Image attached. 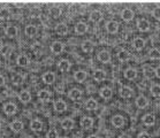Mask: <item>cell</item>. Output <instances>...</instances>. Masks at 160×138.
<instances>
[{
  "label": "cell",
  "instance_id": "17",
  "mask_svg": "<svg viewBox=\"0 0 160 138\" xmlns=\"http://www.w3.org/2000/svg\"><path fill=\"white\" fill-rule=\"evenodd\" d=\"M148 99L144 97V96H140V97L136 99V105L138 106L140 108H144L148 106Z\"/></svg>",
  "mask_w": 160,
  "mask_h": 138
},
{
  "label": "cell",
  "instance_id": "40",
  "mask_svg": "<svg viewBox=\"0 0 160 138\" xmlns=\"http://www.w3.org/2000/svg\"><path fill=\"white\" fill-rule=\"evenodd\" d=\"M149 55L151 59H160V51H158L157 49H153L150 51Z\"/></svg>",
  "mask_w": 160,
  "mask_h": 138
},
{
  "label": "cell",
  "instance_id": "29",
  "mask_svg": "<svg viewBox=\"0 0 160 138\" xmlns=\"http://www.w3.org/2000/svg\"><path fill=\"white\" fill-rule=\"evenodd\" d=\"M36 32H37V28H36L35 25H27V28H25V33H27V36L32 37L36 35Z\"/></svg>",
  "mask_w": 160,
  "mask_h": 138
},
{
  "label": "cell",
  "instance_id": "16",
  "mask_svg": "<svg viewBox=\"0 0 160 138\" xmlns=\"http://www.w3.org/2000/svg\"><path fill=\"white\" fill-rule=\"evenodd\" d=\"M92 124H93V120L91 118H83L82 120H81V126H82L84 129L91 128Z\"/></svg>",
  "mask_w": 160,
  "mask_h": 138
},
{
  "label": "cell",
  "instance_id": "30",
  "mask_svg": "<svg viewBox=\"0 0 160 138\" xmlns=\"http://www.w3.org/2000/svg\"><path fill=\"white\" fill-rule=\"evenodd\" d=\"M85 107L88 108V110H93L98 107V104H97V101H96L94 99H89V100L85 102Z\"/></svg>",
  "mask_w": 160,
  "mask_h": 138
},
{
  "label": "cell",
  "instance_id": "1",
  "mask_svg": "<svg viewBox=\"0 0 160 138\" xmlns=\"http://www.w3.org/2000/svg\"><path fill=\"white\" fill-rule=\"evenodd\" d=\"M4 110L6 114L13 115V114H15V112H16V105L13 104V102H8V104H6L4 106Z\"/></svg>",
  "mask_w": 160,
  "mask_h": 138
},
{
  "label": "cell",
  "instance_id": "41",
  "mask_svg": "<svg viewBox=\"0 0 160 138\" xmlns=\"http://www.w3.org/2000/svg\"><path fill=\"white\" fill-rule=\"evenodd\" d=\"M47 138H58L59 137V134H58V131L57 130H50L49 132H47V136H46Z\"/></svg>",
  "mask_w": 160,
  "mask_h": 138
},
{
  "label": "cell",
  "instance_id": "37",
  "mask_svg": "<svg viewBox=\"0 0 160 138\" xmlns=\"http://www.w3.org/2000/svg\"><path fill=\"white\" fill-rule=\"evenodd\" d=\"M22 82H23V76L21 74H14V76H13V83L19 85Z\"/></svg>",
  "mask_w": 160,
  "mask_h": 138
},
{
  "label": "cell",
  "instance_id": "4",
  "mask_svg": "<svg viewBox=\"0 0 160 138\" xmlns=\"http://www.w3.org/2000/svg\"><path fill=\"white\" fill-rule=\"evenodd\" d=\"M38 98H39V100L41 101H49L50 98H51V92L47 91V90H41L39 92H38Z\"/></svg>",
  "mask_w": 160,
  "mask_h": 138
},
{
  "label": "cell",
  "instance_id": "27",
  "mask_svg": "<svg viewBox=\"0 0 160 138\" xmlns=\"http://www.w3.org/2000/svg\"><path fill=\"white\" fill-rule=\"evenodd\" d=\"M154 116L152 115V114H146L145 116L143 118V122L144 124H146V126H152V124H154Z\"/></svg>",
  "mask_w": 160,
  "mask_h": 138
},
{
  "label": "cell",
  "instance_id": "22",
  "mask_svg": "<svg viewBox=\"0 0 160 138\" xmlns=\"http://www.w3.org/2000/svg\"><path fill=\"white\" fill-rule=\"evenodd\" d=\"M143 73L144 75H145V77H148V78H152L156 76V70L153 68H151V67H145V68L143 69Z\"/></svg>",
  "mask_w": 160,
  "mask_h": 138
},
{
  "label": "cell",
  "instance_id": "6",
  "mask_svg": "<svg viewBox=\"0 0 160 138\" xmlns=\"http://www.w3.org/2000/svg\"><path fill=\"white\" fill-rule=\"evenodd\" d=\"M118 28H119L118 22H115V21H110V22H107L106 29L108 32H111V33L116 32V31H118Z\"/></svg>",
  "mask_w": 160,
  "mask_h": 138
},
{
  "label": "cell",
  "instance_id": "13",
  "mask_svg": "<svg viewBox=\"0 0 160 138\" xmlns=\"http://www.w3.org/2000/svg\"><path fill=\"white\" fill-rule=\"evenodd\" d=\"M132 94V91L130 88H128V86H122L121 90H120V96L122 98H130Z\"/></svg>",
  "mask_w": 160,
  "mask_h": 138
},
{
  "label": "cell",
  "instance_id": "26",
  "mask_svg": "<svg viewBox=\"0 0 160 138\" xmlns=\"http://www.w3.org/2000/svg\"><path fill=\"white\" fill-rule=\"evenodd\" d=\"M70 68V63L68 60H61L60 62H59V69L60 70H62V71H68Z\"/></svg>",
  "mask_w": 160,
  "mask_h": 138
},
{
  "label": "cell",
  "instance_id": "28",
  "mask_svg": "<svg viewBox=\"0 0 160 138\" xmlns=\"http://www.w3.org/2000/svg\"><path fill=\"white\" fill-rule=\"evenodd\" d=\"M74 77L77 82H83L86 78V73L85 71H83V70H78V71L75 73Z\"/></svg>",
  "mask_w": 160,
  "mask_h": 138
},
{
  "label": "cell",
  "instance_id": "47",
  "mask_svg": "<svg viewBox=\"0 0 160 138\" xmlns=\"http://www.w3.org/2000/svg\"><path fill=\"white\" fill-rule=\"evenodd\" d=\"M119 138H130V137H129V136H128V135L123 134V135H121V136H120Z\"/></svg>",
  "mask_w": 160,
  "mask_h": 138
},
{
  "label": "cell",
  "instance_id": "11",
  "mask_svg": "<svg viewBox=\"0 0 160 138\" xmlns=\"http://www.w3.org/2000/svg\"><path fill=\"white\" fill-rule=\"evenodd\" d=\"M112 123H113V126L114 127L120 128V127L123 126V123H124V119H123L121 115H115V116H113V119H112Z\"/></svg>",
  "mask_w": 160,
  "mask_h": 138
},
{
  "label": "cell",
  "instance_id": "3",
  "mask_svg": "<svg viewBox=\"0 0 160 138\" xmlns=\"http://www.w3.org/2000/svg\"><path fill=\"white\" fill-rule=\"evenodd\" d=\"M70 99H73V100H78V99H81L82 98V91L78 89H73L69 91V93H68Z\"/></svg>",
  "mask_w": 160,
  "mask_h": 138
},
{
  "label": "cell",
  "instance_id": "9",
  "mask_svg": "<svg viewBox=\"0 0 160 138\" xmlns=\"http://www.w3.org/2000/svg\"><path fill=\"white\" fill-rule=\"evenodd\" d=\"M51 50H52L53 53L59 54V53H61L62 51H63V45H62V43H60V41H54L53 44L51 45Z\"/></svg>",
  "mask_w": 160,
  "mask_h": 138
},
{
  "label": "cell",
  "instance_id": "8",
  "mask_svg": "<svg viewBox=\"0 0 160 138\" xmlns=\"http://www.w3.org/2000/svg\"><path fill=\"white\" fill-rule=\"evenodd\" d=\"M137 27L140 29L141 31H148L149 29H150V23L148 22V20H145V19H142L137 22Z\"/></svg>",
  "mask_w": 160,
  "mask_h": 138
},
{
  "label": "cell",
  "instance_id": "42",
  "mask_svg": "<svg viewBox=\"0 0 160 138\" xmlns=\"http://www.w3.org/2000/svg\"><path fill=\"white\" fill-rule=\"evenodd\" d=\"M11 51H12V47H11V46H8V45H4V46L1 47V53H2L4 55L8 54Z\"/></svg>",
  "mask_w": 160,
  "mask_h": 138
},
{
  "label": "cell",
  "instance_id": "34",
  "mask_svg": "<svg viewBox=\"0 0 160 138\" xmlns=\"http://www.w3.org/2000/svg\"><path fill=\"white\" fill-rule=\"evenodd\" d=\"M92 49H93V44H92L90 41H83L82 50L84 51V52H91V51H92Z\"/></svg>",
  "mask_w": 160,
  "mask_h": 138
},
{
  "label": "cell",
  "instance_id": "21",
  "mask_svg": "<svg viewBox=\"0 0 160 138\" xmlns=\"http://www.w3.org/2000/svg\"><path fill=\"white\" fill-rule=\"evenodd\" d=\"M29 58L27 55H20V57L17 58V65L21 66V67H25V66L29 65Z\"/></svg>",
  "mask_w": 160,
  "mask_h": 138
},
{
  "label": "cell",
  "instance_id": "48",
  "mask_svg": "<svg viewBox=\"0 0 160 138\" xmlns=\"http://www.w3.org/2000/svg\"><path fill=\"white\" fill-rule=\"evenodd\" d=\"M88 138H98V137H97V136H89Z\"/></svg>",
  "mask_w": 160,
  "mask_h": 138
},
{
  "label": "cell",
  "instance_id": "39",
  "mask_svg": "<svg viewBox=\"0 0 160 138\" xmlns=\"http://www.w3.org/2000/svg\"><path fill=\"white\" fill-rule=\"evenodd\" d=\"M50 14H51L52 17H58L61 14V11H60L59 7H52V8L50 9Z\"/></svg>",
  "mask_w": 160,
  "mask_h": 138
},
{
  "label": "cell",
  "instance_id": "32",
  "mask_svg": "<svg viewBox=\"0 0 160 138\" xmlns=\"http://www.w3.org/2000/svg\"><path fill=\"white\" fill-rule=\"evenodd\" d=\"M132 44H134V47L136 50H142L144 47V45H145V41L142 38H136Z\"/></svg>",
  "mask_w": 160,
  "mask_h": 138
},
{
  "label": "cell",
  "instance_id": "23",
  "mask_svg": "<svg viewBox=\"0 0 160 138\" xmlns=\"http://www.w3.org/2000/svg\"><path fill=\"white\" fill-rule=\"evenodd\" d=\"M61 127L63 129L69 130L74 127V122H73V120H70V119H65V120H62L61 122Z\"/></svg>",
  "mask_w": 160,
  "mask_h": 138
},
{
  "label": "cell",
  "instance_id": "43",
  "mask_svg": "<svg viewBox=\"0 0 160 138\" xmlns=\"http://www.w3.org/2000/svg\"><path fill=\"white\" fill-rule=\"evenodd\" d=\"M152 15H153V17H154V19H157V20H160V7H157V8L153 9Z\"/></svg>",
  "mask_w": 160,
  "mask_h": 138
},
{
  "label": "cell",
  "instance_id": "33",
  "mask_svg": "<svg viewBox=\"0 0 160 138\" xmlns=\"http://www.w3.org/2000/svg\"><path fill=\"white\" fill-rule=\"evenodd\" d=\"M100 96L105 99H108V98L112 97V90L110 88H103L100 90Z\"/></svg>",
  "mask_w": 160,
  "mask_h": 138
},
{
  "label": "cell",
  "instance_id": "44",
  "mask_svg": "<svg viewBox=\"0 0 160 138\" xmlns=\"http://www.w3.org/2000/svg\"><path fill=\"white\" fill-rule=\"evenodd\" d=\"M138 138H150V135H149L148 132H141V134L138 135Z\"/></svg>",
  "mask_w": 160,
  "mask_h": 138
},
{
  "label": "cell",
  "instance_id": "14",
  "mask_svg": "<svg viewBox=\"0 0 160 138\" xmlns=\"http://www.w3.org/2000/svg\"><path fill=\"white\" fill-rule=\"evenodd\" d=\"M105 77H106V74L102 69H97L93 73V78L96 81H103V80H105Z\"/></svg>",
  "mask_w": 160,
  "mask_h": 138
},
{
  "label": "cell",
  "instance_id": "10",
  "mask_svg": "<svg viewBox=\"0 0 160 138\" xmlns=\"http://www.w3.org/2000/svg\"><path fill=\"white\" fill-rule=\"evenodd\" d=\"M98 59L102 62H104V63H107V62H110V60H111V55H110V53L107 52V51H102V52L98 53Z\"/></svg>",
  "mask_w": 160,
  "mask_h": 138
},
{
  "label": "cell",
  "instance_id": "7",
  "mask_svg": "<svg viewBox=\"0 0 160 138\" xmlns=\"http://www.w3.org/2000/svg\"><path fill=\"white\" fill-rule=\"evenodd\" d=\"M30 128L33 130V131H41L43 129V123H41V120H37V119H35L31 121L30 123Z\"/></svg>",
  "mask_w": 160,
  "mask_h": 138
},
{
  "label": "cell",
  "instance_id": "45",
  "mask_svg": "<svg viewBox=\"0 0 160 138\" xmlns=\"http://www.w3.org/2000/svg\"><path fill=\"white\" fill-rule=\"evenodd\" d=\"M4 84H5V77L2 75H0V86L4 85Z\"/></svg>",
  "mask_w": 160,
  "mask_h": 138
},
{
  "label": "cell",
  "instance_id": "15",
  "mask_svg": "<svg viewBox=\"0 0 160 138\" xmlns=\"http://www.w3.org/2000/svg\"><path fill=\"white\" fill-rule=\"evenodd\" d=\"M90 20L93 21V22H99L100 20H103V14L99 11H93V12L90 14Z\"/></svg>",
  "mask_w": 160,
  "mask_h": 138
},
{
  "label": "cell",
  "instance_id": "5",
  "mask_svg": "<svg viewBox=\"0 0 160 138\" xmlns=\"http://www.w3.org/2000/svg\"><path fill=\"white\" fill-rule=\"evenodd\" d=\"M121 16H122V19L124 21H132V17H134V12H132V9H129V8H126V9H123L122 13H121Z\"/></svg>",
  "mask_w": 160,
  "mask_h": 138
},
{
  "label": "cell",
  "instance_id": "2",
  "mask_svg": "<svg viewBox=\"0 0 160 138\" xmlns=\"http://www.w3.org/2000/svg\"><path fill=\"white\" fill-rule=\"evenodd\" d=\"M54 110H57V112H65L67 110V104L63 100H57V101L54 102Z\"/></svg>",
  "mask_w": 160,
  "mask_h": 138
},
{
  "label": "cell",
  "instance_id": "20",
  "mask_svg": "<svg viewBox=\"0 0 160 138\" xmlns=\"http://www.w3.org/2000/svg\"><path fill=\"white\" fill-rule=\"evenodd\" d=\"M22 128H23V123L21 121H14L11 123V129H12L13 131H15V132L21 131Z\"/></svg>",
  "mask_w": 160,
  "mask_h": 138
},
{
  "label": "cell",
  "instance_id": "25",
  "mask_svg": "<svg viewBox=\"0 0 160 138\" xmlns=\"http://www.w3.org/2000/svg\"><path fill=\"white\" fill-rule=\"evenodd\" d=\"M136 75H137V71L132 68H128L127 70L124 71V77L128 78V80H134V78L136 77Z\"/></svg>",
  "mask_w": 160,
  "mask_h": 138
},
{
  "label": "cell",
  "instance_id": "31",
  "mask_svg": "<svg viewBox=\"0 0 160 138\" xmlns=\"http://www.w3.org/2000/svg\"><path fill=\"white\" fill-rule=\"evenodd\" d=\"M86 29H88V27L83 22H78L77 24H76V27H75V30H76L77 33H84L86 31Z\"/></svg>",
  "mask_w": 160,
  "mask_h": 138
},
{
  "label": "cell",
  "instance_id": "18",
  "mask_svg": "<svg viewBox=\"0 0 160 138\" xmlns=\"http://www.w3.org/2000/svg\"><path fill=\"white\" fill-rule=\"evenodd\" d=\"M19 98L22 102H29L31 100V94L28 91H22L20 94H19Z\"/></svg>",
  "mask_w": 160,
  "mask_h": 138
},
{
  "label": "cell",
  "instance_id": "12",
  "mask_svg": "<svg viewBox=\"0 0 160 138\" xmlns=\"http://www.w3.org/2000/svg\"><path fill=\"white\" fill-rule=\"evenodd\" d=\"M54 80H55V75L53 73H51V71L45 73L43 75V81L45 82L46 84H52L54 82Z\"/></svg>",
  "mask_w": 160,
  "mask_h": 138
},
{
  "label": "cell",
  "instance_id": "36",
  "mask_svg": "<svg viewBox=\"0 0 160 138\" xmlns=\"http://www.w3.org/2000/svg\"><path fill=\"white\" fill-rule=\"evenodd\" d=\"M9 16H11V12H9L8 8H1L0 9V19L6 20V19H8Z\"/></svg>",
  "mask_w": 160,
  "mask_h": 138
},
{
  "label": "cell",
  "instance_id": "24",
  "mask_svg": "<svg viewBox=\"0 0 160 138\" xmlns=\"http://www.w3.org/2000/svg\"><path fill=\"white\" fill-rule=\"evenodd\" d=\"M55 31H57V33H59V35H65V33H67V31H68V28H67V25L65 24V23H59V24L55 27Z\"/></svg>",
  "mask_w": 160,
  "mask_h": 138
},
{
  "label": "cell",
  "instance_id": "19",
  "mask_svg": "<svg viewBox=\"0 0 160 138\" xmlns=\"http://www.w3.org/2000/svg\"><path fill=\"white\" fill-rule=\"evenodd\" d=\"M5 32L9 37H15L17 35V28L14 27V25H8V27L6 28V30H5Z\"/></svg>",
  "mask_w": 160,
  "mask_h": 138
},
{
  "label": "cell",
  "instance_id": "38",
  "mask_svg": "<svg viewBox=\"0 0 160 138\" xmlns=\"http://www.w3.org/2000/svg\"><path fill=\"white\" fill-rule=\"evenodd\" d=\"M151 93L154 96V97H160V85L158 84H154V85L151 86Z\"/></svg>",
  "mask_w": 160,
  "mask_h": 138
},
{
  "label": "cell",
  "instance_id": "46",
  "mask_svg": "<svg viewBox=\"0 0 160 138\" xmlns=\"http://www.w3.org/2000/svg\"><path fill=\"white\" fill-rule=\"evenodd\" d=\"M156 75L160 78V67H158V68H157V70H156Z\"/></svg>",
  "mask_w": 160,
  "mask_h": 138
},
{
  "label": "cell",
  "instance_id": "35",
  "mask_svg": "<svg viewBox=\"0 0 160 138\" xmlns=\"http://www.w3.org/2000/svg\"><path fill=\"white\" fill-rule=\"evenodd\" d=\"M118 57H119V59L121 61H127L128 59L130 58V54H129V52H128V51H124V50H122V51H120V52H119Z\"/></svg>",
  "mask_w": 160,
  "mask_h": 138
}]
</instances>
